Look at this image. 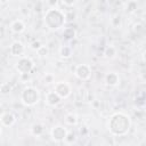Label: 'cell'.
Listing matches in <instances>:
<instances>
[{"label":"cell","instance_id":"cell-1","mask_svg":"<svg viewBox=\"0 0 146 146\" xmlns=\"http://www.w3.org/2000/svg\"><path fill=\"white\" fill-rule=\"evenodd\" d=\"M131 128V119L123 112H116L112 114L107 122L108 131L116 137L125 136Z\"/></svg>","mask_w":146,"mask_h":146},{"label":"cell","instance_id":"cell-2","mask_svg":"<svg viewBox=\"0 0 146 146\" xmlns=\"http://www.w3.org/2000/svg\"><path fill=\"white\" fill-rule=\"evenodd\" d=\"M66 16L65 14L58 9V8H49L43 16V21H44V25L51 30V31H57L59 29H62L65 25L66 22Z\"/></svg>","mask_w":146,"mask_h":146},{"label":"cell","instance_id":"cell-3","mask_svg":"<svg viewBox=\"0 0 146 146\" xmlns=\"http://www.w3.org/2000/svg\"><path fill=\"white\" fill-rule=\"evenodd\" d=\"M21 100L26 106H34L40 100L39 90L34 87H26L21 94Z\"/></svg>","mask_w":146,"mask_h":146},{"label":"cell","instance_id":"cell-4","mask_svg":"<svg viewBox=\"0 0 146 146\" xmlns=\"http://www.w3.org/2000/svg\"><path fill=\"white\" fill-rule=\"evenodd\" d=\"M33 67H34L33 60L26 56H21L15 64V68L21 75L22 74H30L31 71L33 70Z\"/></svg>","mask_w":146,"mask_h":146},{"label":"cell","instance_id":"cell-5","mask_svg":"<svg viewBox=\"0 0 146 146\" xmlns=\"http://www.w3.org/2000/svg\"><path fill=\"white\" fill-rule=\"evenodd\" d=\"M54 91L62 99H64V98H67L72 94V88H71L68 82H66V81H58L54 86Z\"/></svg>","mask_w":146,"mask_h":146},{"label":"cell","instance_id":"cell-6","mask_svg":"<svg viewBox=\"0 0 146 146\" xmlns=\"http://www.w3.org/2000/svg\"><path fill=\"white\" fill-rule=\"evenodd\" d=\"M74 75L79 80L86 81L91 76V67L88 64H79L74 68Z\"/></svg>","mask_w":146,"mask_h":146},{"label":"cell","instance_id":"cell-7","mask_svg":"<svg viewBox=\"0 0 146 146\" xmlns=\"http://www.w3.org/2000/svg\"><path fill=\"white\" fill-rule=\"evenodd\" d=\"M66 133H67V129L63 125H55L50 130V136H51L52 140H55L57 143L64 141V139L66 137Z\"/></svg>","mask_w":146,"mask_h":146},{"label":"cell","instance_id":"cell-8","mask_svg":"<svg viewBox=\"0 0 146 146\" xmlns=\"http://www.w3.org/2000/svg\"><path fill=\"white\" fill-rule=\"evenodd\" d=\"M24 51H25V47L23 44V42L21 41H14L10 47H9V52L11 56H15V57H21L24 55Z\"/></svg>","mask_w":146,"mask_h":146},{"label":"cell","instance_id":"cell-9","mask_svg":"<svg viewBox=\"0 0 146 146\" xmlns=\"http://www.w3.org/2000/svg\"><path fill=\"white\" fill-rule=\"evenodd\" d=\"M15 122H16V116L11 112H5L0 116V123L2 127H6V128L13 127Z\"/></svg>","mask_w":146,"mask_h":146},{"label":"cell","instance_id":"cell-10","mask_svg":"<svg viewBox=\"0 0 146 146\" xmlns=\"http://www.w3.org/2000/svg\"><path fill=\"white\" fill-rule=\"evenodd\" d=\"M105 83L110 87H115L120 83V75L116 72H108L105 74Z\"/></svg>","mask_w":146,"mask_h":146},{"label":"cell","instance_id":"cell-11","mask_svg":"<svg viewBox=\"0 0 146 146\" xmlns=\"http://www.w3.org/2000/svg\"><path fill=\"white\" fill-rule=\"evenodd\" d=\"M62 102V98L54 91H48L46 94V103L49 105V106H57L59 103Z\"/></svg>","mask_w":146,"mask_h":146},{"label":"cell","instance_id":"cell-12","mask_svg":"<svg viewBox=\"0 0 146 146\" xmlns=\"http://www.w3.org/2000/svg\"><path fill=\"white\" fill-rule=\"evenodd\" d=\"M25 27H26V25L22 19H15L10 23V30H11L13 33H16V34H19V33L24 32Z\"/></svg>","mask_w":146,"mask_h":146},{"label":"cell","instance_id":"cell-13","mask_svg":"<svg viewBox=\"0 0 146 146\" xmlns=\"http://www.w3.org/2000/svg\"><path fill=\"white\" fill-rule=\"evenodd\" d=\"M73 55V50H72V47L70 46H62L60 49H59V56L63 58V59H68L71 58Z\"/></svg>","mask_w":146,"mask_h":146},{"label":"cell","instance_id":"cell-14","mask_svg":"<svg viewBox=\"0 0 146 146\" xmlns=\"http://www.w3.org/2000/svg\"><path fill=\"white\" fill-rule=\"evenodd\" d=\"M30 131H31V133L33 135V136H41L42 133H43V131H44V127H43V124H41V123H34L32 127H31V129H30Z\"/></svg>","mask_w":146,"mask_h":146},{"label":"cell","instance_id":"cell-15","mask_svg":"<svg viewBox=\"0 0 146 146\" xmlns=\"http://www.w3.org/2000/svg\"><path fill=\"white\" fill-rule=\"evenodd\" d=\"M63 36L66 39V40H72L76 36V30L74 27H65L64 31H63Z\"/></svg>","mask_w":146,"mask_h":146},{"label":"cell","instance_id":"cell-16","mask_svg":"<svg viewBox=\"0 0 146 146\" xmlns=\"http://www.w3.org/2000/svg\"><path fill=\"white\" fill-rule=\"evenodd\" d=\"M115 55H116V48H115L114 46H108V47L105 48V50H104V56H105L106 58L112 59V58L115 57Z\"/></svg>","mask_w":146,"mask_h":146},{"label":"cell","instance_id":"cell-17","mask_svg":"<svg viewBox=\"0 0 146 146\" xmlns=\"http://www.w3.org/2000/svg\"><path fill=\"white\" fill-rule=\"evenodd\" d=\"M65 123L68 125H76L78 123V116L74 113H68L65 116Z\"/></svg>","mask_w":146,"mask_h":146},{"label":"cell","instance_id":"cell-18","mask_svg":"<svg viewBox=\"0 0 146 146\" xmlns=\"http://www.w3.org/2000/svg\"><path fill=\"white\" fill-rule=\"evenodd\" d=\"M76 140H78L76 133H75V132H73V131H71V132H68V131H67V133H66V137H65L64 141H65L66 144L72 145V144H75V143H76Z\"/></svg>","mask_w":146,"mask_h":146},{"label":"cell","instance_id":"cell-19","mask_svg":"<svg viewBox=\"0 0 146 146\" xmlns=\"http://www.w3.org/2000/svg\"><path fill=\"white\" fill-rule=\"evenodd\" d=\"M137 7H138L137 1H135V0H130V1H128V2H127L125 11H127V13H129V14H132V13H135V11L137 10Z\"/></svg>","mask_w":146,"mask_h":146},{"label":"cell","instance_id":"cell-20","mask_svg":"<svg viewBox=\"0 0 146 146\" xmlns=\"http://www.w3.org/2000/svg\"><path fill=\"white\" fill-rule=\"evenodd\" d=\"M121 24H122V18H121L120 15H114V16L111 18V25H112L113 27L117 29V27L121 26Z\"/></svg>","mask_w":146,"mask_h":146},{"label":"cell","instance_id":"cell-21","mask_svg":"<svg viewBox=\"0 0 146 146\" xmlns=\"http://www.w3.org/2000/svg\"><path fill=\"white\" fill-rule=\"evenodd\" d=\"M11 91V84L8 82H3L0 84V94L2 95H7Z\"/></svg>","mask_w":146,"mask_h":146},{"label":"cell","instance_id":"cell-22","mask_svg":"<svg viewBox=\"0 0 146 146\" xmlns=\"http://www.w3.org/2000/svg\"><path fill=\"white\" fill-rule=\"evenodd\" d=\"M43 83L44 84H49V83H54L55 82V76L52 75V74H50V73H47L46 75H44V78H43Z\"/></svg>","mask_w":146,"mask_h":146},{"label":"cell","instance_id":"cell-23","mask_svg":"<svg viewBox=\"0 0 146 146\" xmlns=\"http://www.w3.org/2000/svg\"><path fill=\"white\" fill-rule=\"evenodd\" d=\"M41 46H42V43H41V41H39V40H34L33 42L30 43V48H31L32 50H34V51L39 50Z\"/></svg>","mask_w":146,"mask_h":146},{"label":"cell","instance_id":"cell-24","mask_svg":"<svg viewBox=\"0 0 146 146\" xmlns=\"http://www.w3.org/2000/svg\"><path fill=\"white\" fill-rule=\"evenodd\" d=\"M36 52H38V55L40 56V57H44V56H47L48 55V52H49V50H48V48L46 47V46H41L40 47V49L39 50H36Z\"/></svg>","mask_w":146,"mask_h":146},{"label":"cell","instance_id":"cell-25","mask_svg":"<svg viewBox=\"0 0 146 146\" xmlns=\"http://www.w3.org/2000/svg\"><path fill=\"white\" fill-rule=\"evenodd\" d=\"M76 1H78V0H62L63 5H65V6H67V7L74 6V5L76 3Z\"/></svg>","mask_w":146,"mask_h":146},{"label":"cell","instance_id":"cell-26","mask_svg":"<svg viewBox=\"0 0 146 146\" xmlns=\"http://www.w3.org/2000/svg\"><path fill=\"white\" fill-rule=\"evenodd\" d=\"M136 104L138 105V106H144V95H141L140 96V98H136Z\"/></svg>","mask_w":146,"mask_h":146},{"label":"cell","instance_id":"cell-27","mask_svg":"<svg viewBox=\"0 0 146 146\" xmlns=\"http://www.w3.org/2000/svg\"><path fill=\"white\" fill-rule=\"evenodd\" d=\"M47 3L49 5L50 8H55L58 3V0H47Z\"/></svg>","mask_w":146,"mask_h":146},{"label":"cell","instance_id":"cell-28","mask_svg":"<svg viewBox=\"0 0 146 146\" xmlns=\"http://www.w3.org/2000/svg\"><path fill=\"white\" fill-rule=\"evenodd\" d=\"M0 136H1V127H0Z\"/></svg>","mask_w":146,"mask_h":146}]
</instances>
